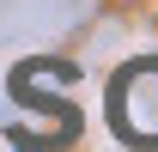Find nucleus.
Here are the masks:
<instances>
[{
  "mask_svg": "<svg viewBox=\"0 0 158 152\" xmlns=\"http://www.w3.org/2000/svg\"><path fill=\"white\" fill-rule=\"evenodd\" d=\"M110 122L128 146H158V55L128 61L110 79Z\"/></svg>",
  "mask_w": 158,
  "mask_h": 152,
  "instance_id": "obj_1",
  "label": "nucleus"
}]
</instances>
